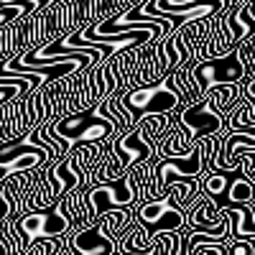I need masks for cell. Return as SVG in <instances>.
Returning <instances> with one entry per match:
<instances>
[{"instance_id": "52a82bcc", "label": "cell", "mask_w": 255, "mask_h": 255, "mask_svg": "<svg viewBox=\"0 0 255 255\" xmlns=\"http://www.w3.org/2000/svg\"><path fill=\"white\" fill-rule=\"evenodd\" d=\"M171 207V199H168V194L163 197H156V199H148L145 204L138 207V225L143 227H153L163 215H166V209Z\"/></svg>"}, {"instance_id": "8fae6325", "label": "cell", "mask_w": 255, "mask_h": 255, "mask_svg": "<svg viewBox=\"0 0 255 255\" xmlns=\"http://www.w3.org/2000/svg\"><path fill=\"white\" fill-rule=\"evenodd\" d=\"M0 255H5V253H3V248H0Z\"/></svg>"}, {"instance_id": "9c48e42d", "label": "cell", "mask_w": 255, "mask_h": 255, "mask_svg": "<svg viewBox=\"0 0 255 255\" xmlns=\"http://www.w3.org/2000/svg\"><path fill=\"white\" fill-rule=\"evenodd\" d=\"M255 199V186L250 179L240 176V179H232L227 184V202L230 207H238V204H250Z\"/></svg>"}, {"instance_id": "5b68a950", "label": "cell", "mask_w": 255, "mask_h": 255, "mask_svg": "<svg viewBox=\"0 0 255 255\" xmlns=\"http://www.w3.org/2000/svg\"><path fill=\"white\" fill-rule=\"evenodd\" d=\"M181 125L189 130V138H194L199 133L204 135H217L222 130V118L220 113L212 108L209 102H194L181 113Z\"/></svg>"}, {"instance_id": "3957f363", "label": "cell", "mask_w": 255, "mask_h": 255, "mask_svg": "<svg viewBox=\"0 0 255 255\" xmlns=\"http://www.w3.org/2000/svg\"><path fill=\"white\" fill-rule=\"evenodd\" d=\"M181 105V95L171 87V84H156V87H143L135 90L128 97H123V108L133 118H148L158 113H171Z\"/></svg>"}, {"instance_id": "7c38bea8", "label": "cell", "mask_w": 255, "mask_h": 255, "mask_svg": "<svg viewBox=\"0 0 255 255\" xmlns=\"http://www.w3.org/2000/svg\"><path fill=\"white\" fill-rule=\"evenodd\" d=\"M26 255H28V253H26Z\"/></svg>"}, {"instance_id": "8992f818", "label": "cell", "mask_w": 255, "mask_h": 255, "mask_svg": "<svg viewBox=\"0 0 255 255\" xmlns=\"http://www.w3.org/2000/svg\"><path fill=\"white\" fill-rule=\"evenodd\" d=\"M204 171V163H202V143L191 151V156L181 163L179 158H171V161H166L156 168V194H161V189L163 184L168 181V176H199Z\"/></svg>"}, {"instance_id": "30bf717a", "label": "cell", "mask_w": 255, "mask_h": 255, "mask_svg": "<svg viewBox=\"0 0 255 255\" xmlns=\"http://www.w3.org/2000/svg\"><path fill=\"white\" fill-rule=\"evenodd\" d=\"M227 179L222 176V174H209L207 179H202V191L207 197H220V194H225L227 191Z\"/></svg>"}, {"instance_id": "7a4b0ae2", "label": "cell", "mask_w": 255, "mask_h": 255, "mask_svg": "<svg viewBox=\"0 0 255 255\" xmlns=\"http://www.w3.org/2000/svg\"><path fill=\"white\" fill-rule=\"evenodd\" d=\"M245 72L248 69L243 67L238 54H227V56H215V59L199 61L189 79H191V84H194L197 100H202L215 87H222V84H240Z\"/></svg>"}, {"instance_id": "6da1fadb", "label": "cell", "mask_w": 255, "mask_h": 255, "mask_svg": "<svg viewBox=\"0 0 255 255\" xmlns=\"http://www.w3.org/2000/svg\"><path fill=\"white\" fill-rule=\"evenodd\" d=\"M54 130V140L59 143L64 138V148H69L74 143H100L108 140L115 133V123L108 115V105H100L92 113H79V115H69L64 120L51 123Z\"/></svg>"}, {"instance_id": "ba28073f", "label": "cell", "mask_w": 255, "mask_h": 255, "mask_svg": "<svg viewBox=\"0 0 255 255\" xmlns=\"http://www.w3.org/2000/svg\"><path fill=\"white\" fill-rule=\"evenodd\" d=\"M143 138V128H138V130L130 135V138H125V140H120L118 143V151L128 158V163H130V161H138V158H151V145H148L145 140H140Z\"/></svg>"}, {"instance_id": "277c9868", "label": "cell", "mask_w": 255, "mask_h": 255, "mask_svg": "<svg viewBox=\"0 0 255 255\" xmlns=\"http://www.w3.org/2000/svg\"><path fill=\"white\" fill-rule=\"evenodd\" d=\"M138 199V191L133 189V179L130 176H123L115 186H95L90 194H87V204H90V222H97L100 215L110 209H125L130 207Z\"/></svg>"}]
</instances>
